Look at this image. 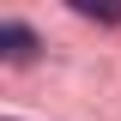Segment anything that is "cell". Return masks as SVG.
Instances as JSON below:
<instances>
[{
  "mask_svg": "<svg viewBox=\"0 0 121 121\" xmlns=\"http://www.w3.org/2000/svg\"><path fill=\"white\" fill-rule=\"evenodd\" d=\"M0 48H6V60H30V55H36V36H30V24L6 18V24H0Z\"/></svg>",
  "mask_w": 121,
  "mask_h": 121,
  "instance_id": "6da1fadb",
  "label": "cell"
},
{
  "mask_svg": "<svg viewBox=\"0 0 121 121\" xmlns=\"http://www.w3.org/2000/svg\"><path fill=\"white\" fill-rule=\"evenodd\" d=\"M85 18H103V24H121V6H97V0H79Z\"/></svg>",
  "mask_w": 121,
  "mask_h": 121,
  "instance_id": "7a4b0ae2",
  "label": "cell"
}]
</instances>
